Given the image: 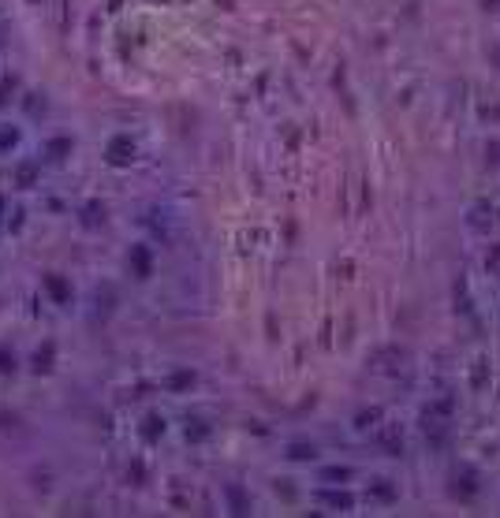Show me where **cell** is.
Masks as SVG:
<instances>
[{"label": "cell", "mask_w": 500, "mask_h": 518, "mask_svg": "<svg viewBox=\"0 0 500 518\" xmlns=\"http://www.w3.org/2000/svg\"><path fill=\"white\" fill-rule=\"evenodd\" d=\"M11 145H15V131L4 127V131H0V149H11Z\"/></svg>", "instance_id": "obj_1"}, {"label": "cell", "mask_w": 500, "mask_h": 518, "mask_svg": "<svg viewBox=\"0 0 500 518\" xmlns=\"http://www.w3.org/2000/svg\"><path fill=\"white\" fill-rule=\"evenodd\" d=\"M64 149H71V142H68V138H60V142H52V145H49V153H52V157H64Z\"/></svg>", "instance_id": "obj_2"}]
</instances>
